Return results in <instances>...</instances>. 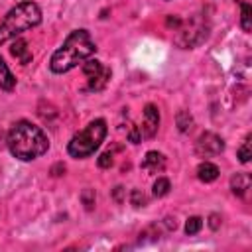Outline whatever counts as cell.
<instances>
[{
  "instance_id": "obj_1",
  "label": "cell",
  "mask_w": 252,
  "mask_h": 252,
  "mask_svg": "<svg viewBox=\"0 0 252 252\" xmlns=\"http://www.w3.org/2000/svg\"><path fill=\"white\" fill-rule=\"evenodd\" d=\"M6 144H8L10 154L22 161H32L43 156L49 148V140L45 132L39 126L32 124L30 120H18L10 128Z\"/></svg>"
},
{
  "instance_id": "obj_2",
  "label": "cell",
  "mask_w": 252,
  "mask_h": 252,
  "mask_svg": "<svg viewBox=\"0 0 252 252\" xmlns=\"http://www.w3.org/2000/svg\"><path fill=\"white\" fill-rule=\"evenodd\" d=\"M96 51V45L91 37V33L87 30H75L71 32L63 45L51 55L49 59V69L57 75L67 73L71 69H75L79 63H85L87 59H91Z\"/></svg>"
},
{
  "instance_id": "obj_3",
  "label": "cell",
  "mask_w": 252,
  "mask_h": 252,
  "mask_svg": "<svg viewBox=\"0 0 252 252\" xmlns=\"http://www.w3.org/2000/svg\"><path fill=\"white\" fill-rule=\"evenodd\" d=\"M39 22H41V10L35 2L26 0V2L16 4L6 14V18L0 22V45H4L10 39H16L24 32L39 26Z\"/></svg>"
},
{
  "instance_id": "obj_4",
  "label": "cell",
  "mask_w": 252,
  "mask_h": 252,
  "mask_svg": "<svg viewBox=\"0 0 252 252\" xmlns=\"http://www.w3.org/2000/svg\"><path fill=\"white\" fill-rule=\"evenodd\" d=\"M106 120L102 118H96V120H91L81 132H77L69 144H67V152L71 158H77V159H85L89 156H93L100 144L104 142L106 138Z\"/></svg>"
},
{
  "instance_id": "obj_5",
  "label": "cell",
  "mask_w": 252,
  "mask_h": 252,
  "mask_svg": "<svg viewBox=\"0 0 252 252\" xmlns=\"http://www.w3.org/2000/svg\"><path fill=\"white\" fill-rule=\"evenodd\" d=\"M207 37V26L201 18H191L185 24L177 26V35H175V43L183 49L195 47L197 43H201Z\"/></svg>"
},
{
  "instance_id": "obj_6",
  "label": "cell",
  "mask_w": 252,
  "mask_h": 252,
  "mask_svg": "<svg viewBox=\"0 0 252 252\" xmlns=\"http://www.w3.org/2000/svg\"><path fill=\"white\" fill-rule=\"evenodd\" d=\"M83 73L87 77V91L98 93L110 81V69L98 59H87L83 65Z\"/></svg>"
},
{
  "instance_id": "obj_7",
  "label": "cell",
  "mask_w": 252,
  "mask_h": 252,
  "mask_svg": "<svg viewBox=\"0 0 252 252\" xmlns=\"http://www.w3.org/2000/svg\"><path fill=\"white\" fill-rule=\"evenodd\" d=\"M224 150V142L219 134L215 132H203L197 142H195V154L199 158H211V156H219Z\"/></svg>"
},
{
  "instance_id": "obj_8",
  "label": "cell",
  "mask_w": 252,
  "mask_h": 252,
  "mask_svg": "<svg viewBox=\"0 0 252 252\" xmlns=\"http://www.w3.org/2000/svg\"><path fill=\"white\" fill-rule=\"evenodd\" d=\"M159 126V110L156 104H146L144 108V120L140 126V134L142 138H154Z\"/></svg>"
},
{
  "instance_id": "obj_9",
  "label": "cell",
  "mask_w": 252,
  "mask_h": 252,
  "mask_svg": "<svg viewBox=\"0 0 252 252\" xmlns=\"http://www.w3.org/2000/svg\"><path fill=\"white\" fill-rule=\"evenodd\" d=\"M165 167V156L159 152H148L146 158L142 159V169H146L148 173H161Z\"/></svg>"
},
{
  "instance_id": "obj_10",
  "label": "cell",
  "mask_w": 252,
  "mask_h": 252,
  "mask_svg": "<svg viewBox=\"0 0 252 252\" xmlns=\"http://www.w3.org/2000/svg\"><path fill=\"white\" fill-rule=\"evenodd\" d=\"M10 51H12V55H14L22 65H28V63L32 61V51H30L28 43H26L22 37H16V39H14Z\"/></svg>"
},
{
  "instance_id": "obj_11",
  "label": "cell",
  "mask_w": 252,
  "mask_h": 252,
  "mask_svg": "<svg viewBox=\"0 0 252 252\" xmlns=\"http://www.w3.org/2000/svg\"><path fill=\"white\" fill-rule=\"evenodd\" d=\"M230 189L234 195L238 197H244L246 191L250 189V175L248 173H236L230 177Z\"/></svg>"
},
{
  "instance_id": "obj_12",
  "label": "cell",
  "mask_w": 252,
  "mask_h": 252,
  "mask_svg": "<svg viewBox=\"0 0 252 252\" xmlns=\"http://www.w3.org/2000/svg\"><path fill=\"white\" fill-rule=\"evenodd\" d=\"M197 177L203 181V183H211L219 177V167L211 161H201L199 167H197Z\"/></svg>"
},
{
  "instance_id": "obj_13",
  "label": "cell",
  "mask_w": 252,
  "mask_h": 252,
  "mask_svg": "<svg viewBox=\"0 0 252 252\" xmlns=\"http://www.w3.org/2000/svg\"><path fill=\"white\" fill-rule=\"evenodd\" d=\"M16 87V77L12 75V71L8 69V65L4 63V59L0 57V89L4 91H14Z\"/></svg>"
},
{
  "instance_id": "obj_14",
  "label": "cell",
  "mask_w": 252,
  "mask_h": 252,
  "mask_svg": "<svg viewBox=\"0 0 252 252\" xmlns=\"http://www.w3.org/2000/svg\"><path fill=\"white\" fill-rule=\"evenodd\" d=\"M175 120H177L179 132H189L191 126H193V116L189 114V110H179L177 116H175Z\"/></svg>"
},
{
  "instance_id": "obj_15",
  "label": "cell",
  "mask_w": 252,
  "mask_h": 252,
  "mask_svg": "<svg viewBox=\"0 0 252 252\" xmlns=\"http://www.w3.org/2000/svg\"><path fill=\"white\" fill-rule=\"evenodd\" d=\"M169 189H171V183H169L167 177H158L156 179V183H154V195L156 197H165L169 193Z\"/></svg>"
},
{
  "instance_id": "obj_16",
  "label": "cell",
  "mask_w": 252,
  "mask_h": 252,
  "mask_svg": "<svg viewBox=\"0 0 252 252\" xmlns=\"http://www.w3.org/2000/svg\"><path fill=\"white\" fill-rule=\"evenodd\" d=\"M201 228H203V219H201V217H189V219H187V222H185V232H187L189 236L197 234Z\"/></svg>"
},
{
  "instance_id": "obj_17",
  "label": "cell",
  "mask_w": 252,
  "mask_h": 252,
  "mask_svg": "<svg viewBox=\"0 0 252 252\" xmlns=\"http://www.w3.org/2000/svg\"><path fill=\"white\" fill-rule=\"evenodd\" d=\"M240 8H242V16H240V26H242V30L244 32H250V14H252V8H250V4H246V2H242L240 4Z\"/></svg>"
},
{
  "instance_id": "obj_18",
  "label": "cell",
  "mask_w": 252,
  "mask_h": 252,
  "mask_svg": "<svg viewBox=\"0 0 252 252\" xmlns=\"http://www.w3.org/2000/svg\"><path fill=\"white\" fill-rule=\"evenodd\" d=\"M250 136H246V140L242 142V146L238 148V159L242 161V163H248L250 161Z\"/></svg>"
},
{
  "instance_id": "obj_19",
  "label": "cell",
  "mask_w": 252,
  "mask_h": 252,
  "mask_svg": "<svg viewBox=\"0 0 252 252\" xmlns=\"http://www.w3.org/2000/svg\"><path fill=\"white\" fill-rule=\"evenodd\" d=\"M81 199H83V205H85V209H93V205H94V191L93 189H85L83 193H81Z\"/></svg>"
},
{
  "instance_id": "obj_20",
  "label": "cell",
  "mask_w": 252,
  "mask_h": 252,
  "mask_svg": "<svg viewBox=\"0 0 252 252\" xmlns=\"http://www.w3.org/2000/svg\"><path fill=\"white\" fill-rule=\"evenodd\" d=\"M130 201H132V205H134V207H144V205L148 203L146 195H144V193H140L138 189H134V191L130 193Z\"/></svg>"
},
{
  "instance_id": "obj_21",
  "label": "cell",
  "mask_w": 252,
  "mask_h": 252,
  "mask_svg": "<svg viewBox=\"0 0 252 252\" xmlns=\"http://www.w3.org/2000/svg\"><path fill=\"white\" fill-rule=\"evenodd\" d=\"M112 154L110 152H104V154H100L98 156V159H96V163H98V167H102V169H106V167H110L112 165Z\"/></svg>"
},
{
  "instance_id": "obj_22",
  "label": "cell",
  "mask_w": 252,
  "mask_h": 252,
  "mask_svg": "<svg viewBox=\"0 0 252 252\" xmlns=\"http://www.w3.org/2000/svg\"><path fill=\"white\" fill-rule=\"evenodd\" d=\"M209 224H211L213 230H217L219 228V215H211V222Z\"/></svg>"
},
{
  "instance_id": "obj_23",
  "label": "cell",
  "mask_w": 252,
  "mask_h": 252,
  "mask_svg": "<svg viewBox=\"0 0 252 252\" xmlns=\"http://www.w3.org/2000/svg\"><path fill=\"white\" fill-rule=\"evenodd\" d=\"M165 226H167V230H175V228H177L175 219H165Z\"/></svg>"
},
{
  "instance_id": "obj_24",
  "label": "cell",
  "mask_w": 252,
  "mask_h": 252,
  "mask_svg": "<svg viewBox=\"0 0 252 252\" xmlns=\"http://www.w3.org/2000/svg\"><path fill=\"white\" fill-rule=\"evenodd\" d=\"M122 191H124L122 187H116V189H114V199H116V201H122Z\"/></svg>"
}]
</instances>
